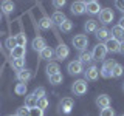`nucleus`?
I'll list each match as a JSON object with an SVG mask.
<instances>
[{"label": "nucleus", "instance_id": "7ed1b4c3", "mask_svg": "<svg viewBox=\"0 0 124 116\" xmlns=\"http://www.w3.org/2000/svg\"><path fill=\"white\" fill-rule=\"evenodd\" d=\"M107 56V50L106 46H104V44H98L93 46V51H92V57H93V62H99V60H104Z\"/></svg>", "mask_w": 124, "mask_h": 116}, {"label": "nucleus", "instance_id": "4c0bfd02", "mask_svg": "<svg viewBox=\"0 0 124 116\" xmlns=\"http://www.w3.org/2000/svg\"><path fill=\"white\" fill-rule=\"evenodd\" d=\"M30 115V108H26L25 105L17 108V113H16V116H28Z\"/></svg>", "mask_w": 124, "mask_h": 116}, {"label": "nucleus", "instance_id": "6e6552de", "mask_svg": "<svg viewBox=\"0 0 124 116\" xmlns=\"http://www.w3.org/2000/svg\"><path fill=\"white\" fill-rule=\"evenodd\" d=\"M73 107H75V101L71 98H64L59 102V110H61V113H64V115H68L70 111L73 110Z\"/></svg>", "mask_w": 124, "mask_h": 116}, {"label": "nucleus", "instance_id": "9b49d317", "mask_svg": "<svg viewBox=\"0 0 124 116\" xmlns=\"http://www.w3.org/2000/svg\"><path fill=\"white\" fill-rule=\"evenodd\" d=\"M104 46H106L107 53H112V54H116L119 53V42L116 40V39L110 37L108 40H106V44H104Z\"/></svg>", "mask_w": 124, "mask_h": 116}, {"label": "nucleus", "instance_id": "c03bdc74", "mask_svg": "<svg viewBox=\"0 0 124 116\" xmlns=\"http://www.w3.org/2000/svg\"><path fill=\"white\" fill-rule=\"evenodd\" d=\"M123 91H124V85H123Z\"/></svg>", "mask_w": 124, "mask_h": 116}, {"label": "nucleus", "instance_id": "79ce46f5", "mask_svg": "<svg viewBox=\"0 0 124 116\" xmlns=\"http://www.w3.org/2000/svg\"><path fill=\"white\" fill-rule=\"evenodd\" d=\"M118 25H119V26H121V28L124 29V15H123L121 19H119V23H118Z\"/></svg>", "mask_w": 124, "mask_h": 116}, {"label": "nucleus", "instance_id": "4be33fe9", "mask_svg": "<svg viewBox=\"0 0 124 116\" xmlns=\"http://www.w3.org/2000/svg\"><path fill=\"white\" fill-rule=\"evenodd\" d=\"M67 20V17H65V14L62 13V11H54L53 15H51V22H53V25H57L59 26L62 22H65Z\"/></svg>", "mask_w": 124, "mask_h": 116}, {"label": "nucleus", "instance_id": "49530a36", "mask_svg": "<svg viewBox=\"0 0 124 116\" xmlns=\"http://www.w3.org/2000/svg\"><path fill=\"white\" fill-rule=\"evenodd\" d=\"M121 116H124V115H121Z\"/></svg>", "mask_w": 124, "mask_h": 116}, {"label": "nucleus", "instance_id": "5701e85b", "mask_svg": "<svg viewBox=\"0 0 124 116\" xmlns=\"http://www.w3.org/2000/svg\"><path fill=\"white\" fill-rule=\"evenodd\" d=\"M98 22L95 20V19H88V20H85L84 23V29L87 31V33H96V29H98Z\"/></svg>", "mask_w": 124, "mask_h": 116}, {"label": "nucleus", "instance_id": "dca6fc26", "mask_svg": "<svg viewBox=\"0 0 124 116\" xmlns=\"http://www.w3.org/2000/svg\"><path fill=\"white\" fill-rule=\"evenodd\" d=\"M9 53H11V57H13V59H25L26 48L25 46H14Z\"/></svg>", "mask_w": 124, "mask_h": 116}, {"label": "nucleus", "instance_id": "7c9ffc66", "mask_svg": "<svg viewBox=\"0 0 124 116\" xmlns=\"http://www.w3.org/2000/svg\"><path fill=\"white\" fill-rule=\"evenodd\" d=\"M123 73H124L123 65H121V64H115L113 70H112V77H121Z\"/></svg>", "mask_w": 124, "mask_h": 116}, {"label": "nucleus", "instance_id": "412c9836", "mask_svg": "<svg viewBox=\"0 0 124 116\" xmlns=\"http://www.w3.org/2000/svg\"><path fill=\"white\" fill-rule=\"evenodd\" d=\"M110 34H112V37H113V39H116L118 42L124 40V29H123V28H121L119 25H115L113 28H112Z\"/></svg>", "mask_w": 124, "mask_h": 116}, {"label": "nucleus", "instance_id": "f8f14e48", "mask_svg": "<svg viewBox=\"0 0 124 116\" xmlns=\"http://www.w3.org/2000/svg\"><path fill=\"white\" fill-rule=\"evenodd\" d=\"M31 46H33V50H34V51L40 53L42 50H45L48 45H46V40H45L44 37L37 36V37H34V39H33V42H31Z\"/></svg>", "mask_w": 124, "mask_h": 116}, {"label": "nucleus", "instance_id": "a211bd4d", "mask_svg": "<svg viewBox=\"0 0 124 116\" xmlns=\"http://www.w3.org/2000/svg\"><path fill=\"white\" fill-rule=\"evenodd\" d=\"M71 13L75 15H82L85 13V2H73L71 3Z\"/></svg>", "mask_w": 124, "mask_h": 116}, {"label": "nucleus", "instance_id": "c756f323", "mask_svg": "<svg viewBox=\"0 0 124 116\" xmlns=\"http://www.w3.org/2000/svg\"><path fill=\"white\" fill-rule=\"evenodd\" d=\"M48 79H50V84L51 85H59V84H62V80H64V76H62V73H57V74L50 76Z\"/></svg>", "mask_w": 124, "mask_h": 116}, {"label": "nucleus", "instance_id": "6ab92c4d", "mask_svg": "<svg viewBox=\"0 0 124 116\" xmlns=\"http://www.w3.org/2000/svg\"><path fill=\"white\" fill-rule=\"evenodd\" d=\"M0 8H2V13L5 14V15H8V17H9V14H11V13H14V8H16V5H14L13 2L3 0V2L0 3Z\"/></svg>", "mask_w": 124, "mask_h": 116}, {"label": "nucleus", "instance_id": "e433bc0d", "mask_svg": "<svg viewBox=\"0 0 124 116\" xmlns=\"http://www.w3.org/2000/svg\"><path fill=\"white\" fill-rule=\"evenodd\" d=\"M28 116H44V110H40V108H37V107L30 108V115Z\"/></svg>", "mask_w": 124, "mask_h": 116}, {"label": "nucleus", "instance_id": "f03ea898", "mask_svg": "<svg viewBox=\"0 0 124 116\" xmlns=\"http://www.w3.org/2000/svg\"><path fill=\"white\" fill-rule=\"evenodd\" d=\"M87 90H88V84H87V80H84V79H78L71 85V91H73V94H76V96L85 94Z\"/></svg>", "mask_w": 124, "mask_h": 116}, {"label": "nucleus", "instance_id": "0eeeda50", "mask_svg": "<svg viewBox=\"0 0 124 116\" xmlns=\"http://www.w3.org/2000/svg\"><path fill=\"white\" fill-rule=\"evenodd\" d=\"M68 54H70V48L64 44V42H62V44H59V45L56 46V50H54V57H56V59H59V60L67 59Z\"/></svg>", "mask_w": 124, "mask_h": 116}, {"label": "nucleus", "instance_id": "a878e982", "mask_svg": "<svg viewBox=\"0 0 124 116\" xmlns=\"http://www.w3.org/2000/svg\"><path fill=\"white\" fill-rule=\"evenodd\" d=\"M25 107H26V108H34V107H37V99L33 96V93L25 96Z\"/></svg>", "mask_w": 124, "mask_h": 116}, {"label": "nucleus", "instance_id": "393cba45", "mask_svg": "<svg viewBox=\"0 0 124 116\" xmlns=\"http://www.w3.org/2000/svg\"><path fill=\"white\" fill-rule=\"evenodd\" d=\"M37 25H39V28H40V29H50L53 26V22H51V19H50L48 15H44V17L39 20Z\"/></svg>", "mask_w": 124, "mask_h": 116}, {"label": "nucleus", "instance_id": "a19ab883", "mask_svg": "<svg viewBox=\"0 0 124 116\" xmlns=\"http://www.w3.org/2000/svg\"><path fill=\"white\" fill-rule=\"evenodd\" d=\"M119 53H121V54H124V40H121V42H119Z\"/></svg>", "mask_w": 124, "mask_h": 116}, {"label": "nucleus", "instance_id": "b1692460", "mask_svg": "<svg viewBox=\"0 0 124 116\" xmlns=\"http://www.w3.org/2000/svg\"><path fill=\"white\" fill-rule=\"evenodd\" d=\"M39 56H40V59L50 62V59H53V57H54V50L50 48V46H46L45 50H42V51L39 53Z\"/></svg>", "mask_w": 124, "mask_h": 116}, {"label": "nucleus", "instance_id": "9d476101", "mask_svg": "<svg viewBox=\"0 0 124 116\" xmlns=\"http://www.w3.org/2000/svg\"><path fill=\"white\" fill-rule=\"evenodd\" d=\"M99 11H101V5H99V2H96V0L85 2V13H87V14L95 15V14H99Z\"/></svg>", "mask_w": 124, "mask_h": 116}, {"label": "nucleus", "instance_id": "20e7f679", "mask_svg": "<svg viewBox=\"0 0 124 116\" xmlns=\"http://www.w3.org/2000/svg\"><path fill=\"white\" fill-rule=\"evenodd\" d=\"M115 64H116V62H115L113 59H107V60H104L102 67H101V70H99V74L102 76V77H106V79L112 77V70H113Z\"/></svg>", "mask_w": 124, "mask_h": 116}, {"label": "nucleus", "instance_id": "2f4dec72", "mask_svg": "<svg viewBox=\"0 0 124 116\" xmlns=\"http://www.w3.org/2000/svg\"><path fill=\"white\" fill-rule=\"evenodd\" d=\"M14 91H16V94H19V96H26V84L19 82L17 85H16Z\"/></svg>", "mask_w": 124, "mask_h": 116}, {"label": "nucleus", "instance_id": "2eb2a0df", "mask_svg": "<svg viewBox=\"0 0 124 116\" xmlns=\"http://www.w3.org/2000/svg\"><path fill=\"white\" fill-rule=\"evenodd\" d=\"M95 36H96L98 40H108V39L112 37V34H110V29H108V28H106V26H101V28L96 29Z\"/></svg>", "mask_w": 124, "mask_h": 116}, {"label": "nucleus", "instance_id": "ea45409f", "mask_svg": "<svg viewBox=\"0 0 124 116\" xmlns=\"http://www.w3.org/2000/svg\"><path fill=\"white\" fill-rule=\"evenodd\" d=\"M115 6L119 8V11H121V13H124V3L123 2H115Z\"/></svg>", "mask_w": 124, "mask_h": 116}, {"label": "nucleus", "instance_id": "bb28decb", "mask_svg": "<svg viewBox=\"0 0 124 116\" xmlns=\"http://www.w3.org/2000/svg\"><path fill=\"white\" fill-rule=\"evenodd\" d=\"M16 39V44H17V46H26V34L25 33H19V34H16L14 36Z\"/></svg>", "mask_w": 124, "mask_h": 116}, {"label": "nucleus", "instance_id": "f257e3e1", "mask_svg": "<svg viewBox=\"0 0 124 116\" xmlns=\"http://www.w3.org/2000/svg\"><path fill=\"white\" fill-rule=\"evenodd\" d=\"M71 44L78 51H85L87 46H88V37L85 36V34H78V36L73 37Z\"/></svg>", "mask_w": 124, "mask_h": 116}, {"label": "nucleus", "instance_id": "cd10ccee", "mask_svg": "<svg viewBox=\"0 0 124 116\" xmlns=\"http://www.w3.org/2000/svg\"><path fill=\"white\" fill-rule=\"evenodd\" d=\"M59 29L62 31V33H70V31L73 29V22L71 20H65V22H62L61 25H59Z\"/></svg>", "mask_w": 124, "mask_h": 116}, {"label": "nucleus", "instance_id": "c9c22d12", "mask_svg": "<svg viewBox=\"0 0 124 116\" xmlns=\"http://www.w3.org/2000/svg\"><path fill=\"white\" fill-rule=\"evenodd\" d=\"M48 99H46V98H42V99H39L37 101V108H40V110H45V108L46 107H48Z\"/></svg>", "mask_w": 124, "mask_h": 116}, {"label": "nucleus", "instance_id": "58836bf2", "mask_svg": "<svg viewBox=\"0 0 124 116\" xmlns=\"http://www.w3.org/2000/svg\"><path fill=\"white\" fill-rule=\"evenodd\" d=\"M53 6L54 8H64L65 6V2H64V0H54V2H53Z\"/></svg>", "mask_w": 124, "mask_h": 116}, {"label": "nucleus", "instance_id": "37998d69", "mask_svg": "<svg viewBox=\"0 0 124 116\" xmlns=\"http://www.w3.org/2000/svg\"><path fill=\"white\" fill-rule=\"evenodd\" d=\"M0 22H2V14H0Z\"/></svg>", "mask_w": 124, "mask_h": 116}, {"label": "nucleus", "instance_id": "4468645a", "mask_svg": "<svg viewBox=\"0 0 124 116\" xmlns=\"http://www.w3.org/2000/svg\"><path fill=\"white\" fill-rule=\"evenodd\" d=\"M31 76H33V73H31V70H28V68H23V70H20V71H17V80L20 84H26L28 80L31 79Z\"/></svg>", "mask_w": 124, "mask_h": 116}, {"label": "nucleus", "instance_id": "f704fd0d", "mask_svg": "<svg viewBox=\"0 0 124 116\" xmlns=\"http://www.w3.org/2000/svg\"><path fill=\"white\" fill-rule=\"evenodd\" d=\"M99 116H115V110H113V108H110V107L102 108V110L99 111Z\"/></svg>", "mask_w": 124, "mask_h": 116}, {"label": "nucleus", "instance_id": "423d86ee", "mask_svg": "<svg viewBox=\"0 0 124 116\" xmlns=\"http://www.w3.org/2000/svg\"><path fill=\"white\" fill-rule=\"evenodd\" d=\"M67 71H68V74H71V76L81 74V73H84V65L81 64L79 60H71V62H68V65H67Z\"/></svg>", "mask_w": 124, "mask_h": 116}, {"label": "nucleus", "instance_id": "a18cd8bd", "mask_svg": "<svg viewBox=\"0 0 124 116\" xmlns=\"http://www.w3.org/2000/svg\"><path fill=\"white\" fill-rule=\"evenodd\" d=\"M9 116H16V115H9Z\"/></svg>", "mask_w": 124, "mask_h": 116}, {"label": "nucleus", "instance_id": "1a4fd4ad", "mask_svg": "<svg viewBox=\"0 0 124 116\" xmlns=\"http://www.w3.org/2000/svg\"><path fill=\"white\" fill-rule=\"evenodd\" d=\"M84 80H96L99 77V70L96 65H90L87 67V70H84Z\"/></svg>", "mask_w": 124, "mask_h": 116}, {"label": "nucleus", "instance_id": "ddd939ff", "mask_svg": "<svg viewBox=\"0 0 124 116\" xmlns=\"http://www.w3.org/2000/svg\"><path fill=\"white\" fill-rule=\"evenodd\" d=\"M95 104L98 105L101 110L102 108H107V107H110V104H112V101H110V96L108 94H99L98 98H96L95 101Z\"/></svg>", "mask_w": 124, "mask_h": 116}, {"label": "nucleus", "instance_id": "aec40b11", "mask_svg": "<svg viewBox=\"0 0 124 116\" xmlns=\"http://www.w3.org/2000/svg\"><path fill=\"white\" fill-rule=\"evenodd\" d=\"M45 71H46V76H53V74H57V73H61V68H59V64H56V62H48L45 67Z\"/></svg>", "mask_w": 124, "mask_h": 116}, {"label": "nucleus", "instance_id": "473e14b6", "mask_svg": "<svg viewBox=\"0 0 124 116\" xmlns=\"http://www.w3.org/2000/svg\"><path fill=\"white\" fill-rule=\"evenodd\" d=\"M33 96H34L37 101L42 99V98H45V88H44V87H37L36 90L33 91Z\"/></svg>", "mask_w": 124, "mask_h": 116}, {"label": "nucleus", "instance_id": "f3484780", "mask_svg": "<svg viewBox=\"0 0 124 116\" xmlns=\"http://www.w3.org/2000/svg\"><path fill=\"white\" fill-rule=\"evenodd\" d=\"M78 60H79L82 65H88V67H90L92 62H93L92 53L87 51V50H85V51H81V53H79V57H78Z\"/></svg>", "mask_w": 124, "mask_h": 116}, {"label": "nucleus", "instance_id": "c85d7f7f", "mask_svg": "<svg viewBox=\"0 0 124 116\" xmlns=\"http://www.w3.org/2000/svg\"><path fill=\"white\" fill-rule=\"evenodd\" d=\"M11 65H13V68L16 71H20V70L25 68V59H13Z\"/></svg>", "mask_w": 124, "mask_h": 116}, {"label": "nucleus", "instance_id": "39448f33", "mask_svg": "<svg viewBox=\"0 0 124 116\" xmlns=\"http://www.w3.org/2000/svg\"><path fill=\"white\" fill-rule=\"evenodd\" d=\"M115 19V13L113 9H110V8H104V9L99 11V22L104 23V25H108V23H112Z\"/></svg>", "mask_w": 124, "mask_h": 116}, {"label": "nucleus", "instance_id": "72a5a7b5", "mask_svg": "<svg viewBox=\"0 0 124 116\" xmlns=\"http://www.w3.org/2000/svg\"><path fill=\"white\" fill-rule=\"evenodd\" d=\"M5 45H6V48H8V50H9V51H11V50H13V48H14V46H17V44H16V39H14L13 36H9V37H8V39H6V42H5Z\"/></svg>", "mask_w": 124, "mask_h": 116}]
</instances>
